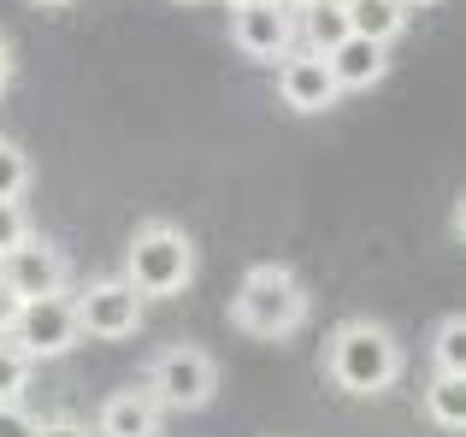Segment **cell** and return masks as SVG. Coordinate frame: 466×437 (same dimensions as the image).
<instances>
[{
	"mask_svg": "<svg viewBox=\"0 0 466 437\" xmlns=\"http://www.w3.org/2000/svg\"><path fill=\"white\" fill-rule=\"evenodd\" d=\"M195 237L177 225V218H142L125 242V284L137 290L142 301H177L183 290L195 284Z\"/></svg>",
	"mask_w": 466,
	"mask_h": 437,
	"instance_id": "obj_1",
	"label": "cell"
},
{
	"mask_svg": "<svg viewBox=\"0 0 466 437\" xmlns=\"http://www.w3.org/2000/svg\"><path fill=\"white\" fill-rule=\"evenodd\" d=\"M325 379L342 396H384L401 379V343L378 320H342L325 337Z\"/></svg>",
	"mask_w": 466,
	"mask_h": 437,
	"instance_id": "obj_2",
	"label": "cell"
},
{
	"mask_svg": "<svg viewBox=\"0 0 466 437\" xmlns=\"http://www.w3.org/2000/svg\"><path fill=\"white\" fill-rule=\"evenodd\" d=\"M230 325L260 343H284L289 331L308 325V284L284 260H254L230 296Z\"/></svg>",
	"mask_w": 466,
	"mask_h": 437,
	"instance_id": "obj_3",
	"label": "cell"
},
{
	"mask_svg": "<svg viewBox=\"0 0 466 437\" xmlns=\"http://www.w3.org/2000/svg\"><path fill=\"white\" fill-rule=\"evenodd\" d=\"M142 391L154 396L159 414H201L218 396V361L201 343H159L142 372Z\"/></svg>",
	"mask_w": 466,
	"mask_h": 437,
	"instance_id": "obj_4",
	"label": "cell"
},
{
	"mask_svg": "<svg viewBox=\"0 0 466 437\" xmlns=\"http://www.w3.org/2000/svg\"><path fill=\"white\" fill-rule=\"evenodd\" d=\"M71 308H77V331L101 337V343H130V337L142 331V320H148V301H142L118 272L113 278H89V284L71 296Z\"/></svg>",
	"mask_w": 466,
	"mask_h": 437,
	"instance_id": "obj_5",
	"label": "cell"
},
{
	"mask_svg": "<svg viewBox=\"0 0 466 437\" xmlns=\"http://www.w3.org/2000/svg\"><path fill=\"white\" fill-rule=\"evenodd\" d=\"M12 349H18L24 361H59V355H71V349L83 343V331H77V308H71V296H42V301H24L18 308V325H12V337H6Z\"/></svg>",
	"mask_w": 466,
	"mask_h": 437,
	"instance_id": "obj_6",
	"label": "cell"
},
{
	"mask_svg": "<svg viewBox=\"0 0 466 437\" xmlns=\"http://www.w3.org/2000/svg\"><path fill=\"white\" fill-rule=\"evenodd\" d=\"M0 284L18 301H42V296H71V254L47 237H30L24 249H12L0 260Z\"/></svg>",
	"mask_w": 466,
	"mask_h": 437,
	"instance_id": "obj_7",
	"label": "cell"
},
{
	"mask_svg": "<svg viewBox=\"0 0 466 437\" xmlns=\"http://www.w3.org/2000/svg\"><path fill=\"white\" fill-rule=\"evenodd\" d=\"M230 47L254 66H278L296 54V6L266 0V6H237L230 12Z\"/></svg>",
	"mask_w": 466,
	"mask_h": 437,
	"instance_id": "obj_8",
	"label": "cell"
},
{
	"mask_svg": "<svg viewBox=\"0 0 466 437\" xmlns=\"http://www.w3.org/2000/svg\"><path fill=\"white\" fill-rule=\"evenodd\" d=\"M278 101L301 118H319V113H330L342 95H337V83H330V71H325L319 54H289V59H278Z\"/></svg>",
	"mask_w": 466,
	"mask_h": 437,
	"instance_id": "obj_9",
	"label": "cell"
},
{
	"mask_svg": "<svg viewBox=\"0 0 466 437\" xmlns=\"http://www.w3.org/2000/svg\"><path fill=\"white\" fill-rule=\"evenodd\" d=\"M159 408H154V396L142 391V384H125V391H113L101 408H95V437H159Z\"/></svg>",
	"mask_w": 466,
	"mask_h": 437,
	"instance_id": "obj_10",
	"label": "cell"
},
{
	"mask_svg": "<svg viewBox=\"0 0 466 437\" xmlns=\"http://www.w3.org/2000/svg\"><path fill=\"white\" fill-rule=\"evenodd\" d=\"M325 71H330V83H337V95L372 89V83H384V71H390V47L360 42V36H342V42L325 54Z\"/></svg>",
	"mask_w": 466,
	"mask_h": 437,
	"instance_id": "obj_11",
	"label": "cell"
},
{
	"mask_svg": "<svg viewBox=\"0 0 466 437\" xmlns=\"http://www.w3.org/2000/svg\"><path fill=\"white\" fill-rule=\"evenodd\" d=\"M342 18H349V36L378 42V47H390L401 30H408V6H401V0H349Z\"/></svg>",
	"mask_w": 466,
	"mask_h": 437,
	"instance_id": "obj_12",
	"label": "cell"
},
{
	"mask_svg": "<svg viewBox=\"0 0 466 437\" xmlns=\"http://www.w3.org/2000/svg\"><path fill=\"white\" fill-rule=\"evenodd\" d=\"M296 36H301V54H319V59H325L330 47L349 36V18H342V6H330V0H301Z\"/></svg>",
	"mask_w": 466,
	"mask_h": 437,
	"instance_id": "obj_13",
	"label": "cell"
},
{
	"mask_svg": "<svg viewBox=\"0 0 466 437\" xmlns=\"http://www.w3.org/2000/svg\"><path fill=\"white\" fill-rule=\"evenodd\" d=\"M425 420H431L443 437H461L466 432V379L437 372V379L425 384Z\"/></svg>",
	"mask_w": 466,
	"mask_h": 437,
	"instance_id": "obj_14",
	"label": "cell"
},
{
	"mask_svg": "<svg viewBox=\"0 0 466 437\" xmlns=\"http://www.w3.org/2000/svg\"><path fill=\"white\" fill-rule=\"evenodd\" d=\"M431 361H437V372H449V379H466V320L461 313H443V320H437Z\"/></svg>",
	"mask_w": 466,
	"mask_h": 437,
	"instance_id": "obj_15",
	"label": "cell"
},
{
	"mask_svg": "<svg viewBox=\"0 0 466 437\" xmlns=\"http://www.w3.org/2000/svg\"><path fill=\"white\" fill-rule=\"evenodd\" d=\"M30 384H35V367L12 343H0V408H24Z\"/></svg>",
	"mask_w": 466,
	"mask_h": 437,
	"instance_id": "obj_16",
	"label": "cell"
},
{
	"mask_svg": "<svg viewBox=\"0 0 466 437\" xmlns=\"http://www.w3.org/2000/svg\"><path fill=\"white\" fill-rule=\"evenodd\" d=\"M30 178H35L30 154H24V148H18L12 137H0V201H24V189H30Z\"/></svg>",
	"mask_w": 466,
	"mask_h": 437,
	"instance_id": "obj_17",
	"label": "cell"
},
{
	"mask_svg": "<svg viewBox=\"0 0 466 437\" xmlns=\"http://www.w3.org/2000/svg\"><path fill=\"white\" fill-rule=\"evenodd\" d=\"M35 230H30V213H24V201H0V260H6L12 249H24Z\"/></svg>",
	"mask_w": 466,
	"mask_h": 437,
	"instance_id": "obj_18",
	"label": "cell"
},
{
	"mask_svg": "<svg viewBox=\"0 0 466 437\" xmlns=\"http://www.w3.org/2000/svg\"><path fill=\"white\" fill-rule=\"evenodd\" d=\"M35 437H95V426L77 414H54V420H35Z\"/></svg>",
	"mask_w": 466,
	"mask_h": 437,
	"instance_id": "obj_19",
	"label": "cell"
},
{
	"mask_svg": "<svg viewBox=\"0 0 466 437\" xmlns=\"http://www.w3.org/2000/svg\"><path fill=\"white\" fill-rule=\"evenodd\" d=\"M0 437H35V414L30 408H0Z\"/></svg>",
	"mask_w": 466,
	"mask_h": 437,
	"instance_id": "obj_20",
	"label": "cell"
},
{
	"mask_svg": "<svg viewBox=\"0 0 466 437\" xmlns=\"http://www.w3.org/2000/svg\"><path fill=\"white\" fill-rule=\"evenodd\" d=\"M18 308H24V301L12 296L6 284H0V343H6V337H12V325H18Z\"/></svg>",
	"mask_w": 466,
	"mask_h": 437,
	"instance_id": "obj_21",
	"label": "cell"
},
{
	"mask_svg": "<svg viewBox=\"0 0 466 437\" xmlns=\"http://www.w3.org/2000/svg\"><path fill=\"white\" fill-rule=\"evenodd\" d=\"M12 71H18V59H12V42H6V30H0V95L12 89Z\"/></svg>",
	"mask_w": 466,
	"mask_h": 437,
	"instance_id": "obj_22",
	"label": "cell"
},
{
	"mask_svg": "<svg viewBox=\"0 0 466 437\" xmlns=\"http://www.w3.org/2000/svg\"><path fill=\"white\" fill-rule=\"evenodd\" d=\"M30 6H42V12H66L71 0H30Z\"/></svg>",
	"mask_w": 466,
	"mask_h": 437,
	"instance_id": "obj_23",
	"label": "cell"
},
{
	"mask_svg": "<svg viewBox=\"0 0 466 437\" xmlns=\"http://www.w3.org/2000/svg\"><path fill=\"white\" fill-rule=\"evenodd\" d=\"M225 6H230V12H237V6H266V0H225Z\"/></svg>",
	"mask_w": 466,
	"mask_h": 437,
	"instance_id": "obj_24",
	"label": "cell"
},
{
	"mask_svg": "<svg viewBox=\"0 0 466 437\" xmlns=\"http://www.w3.org/2000/svg\"><path fill=\"white\" fill-rule=\"evenodd\" d=\"M401 6H408V12H413V6H437V0H401Z\"/></svg>",
	"mask_w": 466,
	"mask_h": 437,
	"instance_id": "obj_25",
	"label": "cell"
},
{
	"mask_svg": "<svg viewBox=\"0 0 466 437\" xmlns=\"http://www.w3.org/2000/svg\"><path fill=\"white\" fill-rule=\"evenodd\" d=\"M296 6H301V0H296ZM330 6H349V0H330Z\"/></svg>",
	"mask_w": 466,
	"mask_h": 437,
	"instance_id": "obj_26",
	"label": "cell"
},
{
	"mask_svg": "<svg viewBox=\"0 0 466 437\" xmlns=\"http://www.w3.org/2000/svg\"><path fill=\"white\" fill-rule=\"evenodd\" d=\"M183 6H189V0H183Z\"/></svg>",
	"mask_w": 466,
	"mask_h": 437,
	"instance_id": "obj_27",
	"label": "cell"
}]
</instances>
